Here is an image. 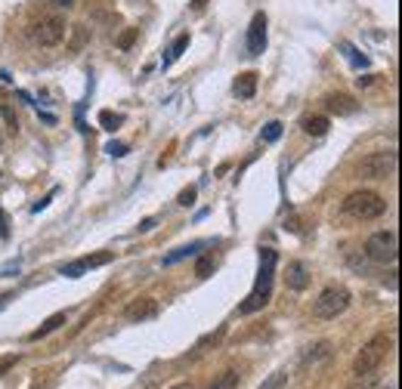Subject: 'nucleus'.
Listing matches in <instances>:
<instances>
[{"label":"nucleus","instance_id":"393cba45","mask_svg":"<svg viewBox=\"0 0 402 389\" xmlns=\"http://www.w3.org/2000/svg\"><path fill=\"white\" fill-rule=\"evenodd\" d=\"M211 272H213V257H199V263H195V275L208 278Z\"/></svg>","mask_w":402,"mask_h":389},{"label":"nucleus","instance_id":"412c9836","mask_svg":"<svg viewBox=\"0 0 402 389\" xmlns=\"http://www.w3.org/2000/svg\"><path fill=\"white\" fill-rule=\"evenodd\" d=\"M84 272H87V266H84V260H74V263H65L62 269H59V275H65V278H81Z\"/></svg>","mask_w":402,"mask_h":389},{"label":"nucleus","instance_id":"a878e982","mask_svg":"<svg viewBox=\"0 0 402 389\" xmlns=\"http://www.w3.org/2000/svg\"><path fill=\"white\" fill-rule=\"evenodd\" d=\"M285 383H288V374H285V371H276V374H269V380L260 389H281Z\"/></svg>","mask_w":402,"mask_h":389},{"label":"nucleus","instance_id":"aec40b11","mask_svg":"<svg viewBox=\"0 0 402 389\" xmlns=\"http://www.w3.org/2000/svg\"><path fill=\"white\" fill-rule=\"evenodd\" d=\"M0 117L6 121V130H10V133H19V117H16V112H13L10 103H0Z\"/></svg>","mask_w":402,"mask_h":389},{"label":"nucleus","instance_id":"a211bd4d","mask_svg":"<svg viewBox=\"0 0 402 389\" xmlns=\"http://www.w3.org/2000/svg\"><path fill=\"white\" fill-rule=\"evenodd\" d=\"M328 355H331V343H328V340H322V343L310 346V352L303 355V361H313V365H316L319 359H328Z\"/></svg>","mask_w":402,"mask_h":389},{"label":"nucleus","instance_id":"39448f33","mask_svg":"<svg viewBox=\"0 0 402 389\" xmlns=\"http://www.w3.org/2000/svg\"><path fill=\"white\" fill-rule=\"evenodd\" d=\"M365 257L374 260V263H396V257H399V238H396V232H374L369 241H365Z\"/></svg>","mask_w":402,"mask_h":389},{"label":"nucleus","instance_id":"4c0bfd02","mask_svg":"<svg viewBox=\"0 0 402 389\" xmlns=\"http://www.w3.org/2000/svg\"><path fill=\"white\" fill-rule=\"evenodd\" d=\"M0 142H4V139H0Z\"/></svg>","mask_w":402,"mask_h":389},{"label":"nucleus","instance_id":"473e14b6","mask_svg":"<svg viewBox=\"0 0 402 389\" xmlns=\"http://www.w3.org/2000/svg\"><path fill=\"white\" fill-rule=\"evenodd\" d=\"M53 6H59V10H74L78 6V0H50Z\"/></svg>","mask_w":402,"mask_h":389},{"label":"nucleus","instance_id":"2eb2a0df","mask_svg":"<svg viewBox=\"0 0 402 389\" xmlns=\"http://www.w3.org/2000/svg\"><path fill=\"white\" fill-rule=\"evenodd\" d=\"M186 47H189V35H179V37L174 40V47L167 50V56L161 59V69H170V65H174L177 59L183 56V50H186Z\"/></svg>","mask_w":402,"mask_h":389},{"label":"nucleus","instance_id":"bb28decb","mask_svg":"<svg viewBox=\"0 0 402 389\" xmlns=\"http://www.w3.org/2000/svg\"><path fill=\"white\" fill-rule=\"evenodd\" d=\"M108 260H112V253H93V257H84V266L96 269V266H106Z\"/></svg>","mask_w":402,"mask_h":389},{"label":"nucleus","instance_id":"c9c22d12","mask_svg":"<svg viewBox=\"0 0 402 389\" xmlns=\"http://www.w3.org/2000/svg\"><path fill=\"white\" fill-rule=\"evenodd\" d=\"M204 4H208V0H195L192 6H195V10H204Z\"/></svg>","mask_w":402,"mask_h":389},{"label":"nucleus","instance_id":"1a4fd4ad","mask_svg":"<svg viewBox=\"0 0 402 389\" xmlns=\"http://www.w3.org/2000/svg\"><path fill=\"white\" fill-rule=\"evenodd\" d=\"M124 318H127V321H133V325L158 318V300H155V297H140V300H133L130 306L124 309Z\"/></svg>","mask_w":402,"mask_h":389},{"label":"nucleus","instance_id":"6e6552de","mask_svg":"<svg viewBox=\"0 0 402 389\" xmlns=\"http://www.w3.org/2000/svg\"><path fill=\"white\" fill-rule=\"evenodd\" d=\"M263 50H267V16L254 13L251 25H247V53L260 56Z\"/></svg>","mask_w":402,"mask_h":389},{"label":"nucleus","instance_id":"20e7f679","mask_svg":"<svg viewBox=\"0 0 402 389\" xmlns=\"http://www.w3.org/2000/svg\"><path fill=\"white\" fill-rule=\"evenodd\" d=\"M347 309H350V291H347V287H340V284L325 287L319 297H316V303H313L316 318H322V321H331V318L344 315Z\"/></svg>","mask_w":402,"mask_h":389},{"label":"nucleus","instance_id":"2f4dec72","mask_svg":"<svg viewBox=\"0 0 402 389\" xmlns=\"http://www.w3.org/2000/svg\"><path fill=\"white\" fill-rule=\"evenodd\" d=\"M0 238H10V219H6L4 207H0Z\"/></svg>","mask_w":402,"mask_h":389},{"label":"nucleus","instance_id":"b1692460","mask_svg":"<svg viewBox=\"0 0 402 389\" xmlns=\"http://www.w3.org/2000/svg\"><path fill=\"white\" fill-rule=\"evenodd\" d=\"M260 137H263V142H276V139L281 137V124H279V121H269L267 127H263Z\"/></svg>","mask_w":402,"mask_h":389},{"label":"nucleus","instance_id":"423d86ee","mask_svg":"<svg viewBox=\"0 0 402 389\" xmlns=\"http://www.w3.org/2000/svg\"><path fill=\"white\" fill-rule=\"evenodd\" d=\"M28 35L38 47H59L68 35V25H65V19H59V16H44L40 22L31 25Z\"/></svg>","mask_w":402,"mask_h":389},{"label":"nucleus","instance_id":"6ab92c4d","mask_svg":"<svg viewBox=\"0 0 402 389\" xmlns=\"http://www.w3.org/2000/svg\"><path fill=\"white\" fill-rule=\"evenodd\" d=\"M211 389H238V374L235 371H223V374L211 383Z\"/></svg>","mask_w":402,"mask_h":389},{"label":"nucleus","instance_id":"7c9ffc66","mask_svg":"<svg viewBox=\"0 0 402 389\" xmlns=\"http://www.w3.org/2000/svg\"><path fill=\"white\" fill-rule=\"evenodd\" d=\"M16 359H19V355H4V359H0V377H4L6 371H10V368L16 365Z\"/></svg>","mask_w":402,"mask_h":389},{"label":"nucleus","instance_id":"9b49d317","mask_svg":"<svg viewBox=\"0 0 402 389\" xmlns=\"http://www.w3.org/2000/svg\"><path fill=\"white\" fill-rule=\"evenodd\" d=\"M325 105H328V112L331 115H353L356 112V103H353V96H344V93H337V96H328L325 99Z\"/></svg>","mask_w":402,"mask_h":389},{"label":"nucleus","instance_id":"f257e3e1","mask_svg":"<svg viewBox=\"0 0 402 389\" xmlns=\"http://www.w3.org/2000/svg\"><path fill=\"white\" fill-rule=\"evenodd\" d=\"M272 272H276V250L272 248H263L260 250V272H257V284L254 291L245 297V303L238 306L242 315H251V312L263 309L269 303V294H272Z\"/></svg>","mask_w":402,"mask_h":389},{"label":"nucleus","instance_id":"72a5a7b5","mask_svg":"<svg viewBox=\"0 0 402 389\" xmlns=\"http://www.w3.org/2000/svg\"><path fill=\"white\" fill-rule=\"evenodd\" d=\"M152 226H155V219H143V223H140V232H149Z\"/></svg>","mask_w":402,"mask_h":389},{"label":"nucleus","instance_id":"f03ea898","mask_svg":"<svg viewBox=\"0 0 402 389\" xmlns=\"http://www.w3.org/2000/svg\"><path fill=\"white\" fill-rule=\"evenodd\" d=\"M340 210H344L347 216L359 219V223H369V219H378L387 214V201H384L378 192L362 189V192H350L344 198V204H340Z\"/></svg>","mask_w":402,"mask_h":389},{"label":"nucleus","instance_id":"e433bc0d","mask_svg":"<svg viewBox=\"0 0 402 389\" xmlns=\"http://www.w3.org/2000/svg\"><path fill=\"white\" fill-rule=\"evenodd\" d=\"M170 389H192L189 383H177V386H170Z\"/></svg>","mask_w":402,"mask_h":389},{"label":"nucleus","instance_id":"7ed1b4c3","mask_svg":"<svg viewBox=\"0 0 402 389\" xmlns=\"http://www.w3.org/2000/svg\"><path fill=\"white\" fill-rule=\"evenodd\" d=\"M390 346H393V340H390L387 334H374L372 340L362 346V352L356 355V361H353V374H356V377H369V374H374V371L381 368V361L387 359Z\"/></svg>","mask_w":402,"mask_h":389},{"label":"nucleus","instance_id":"c756f323","mask_svg":"<svg viewBox=\"0 0 402 389\" xmlns=\"http://www.w3.org/2000/svg\"><path fill=\"white\" fill-rule=\"evenodd\" d=\"M106 151H108L112 158H124V155H127V146H124V142H108Z\"/></svg>","mask_w":402,"mask_h":389},{"label":"nucleus","instance_id":"f8f14e48","mask_svg":"<svg viewBox=\"0 0 402 389\" xmlns=\"http://www.w3.org/2000/svg\"><path fill=\"white\" fill-rule=\"evenodd\" d=\"M62 325H65V312H56V315H50V318L44 321V325H40V327H38V331H31V334H28V340H31V343H38V340H44V337H47V334H53V331H56V327H62Z\"/></svg>","mask_w":402,"mask_h":389},{"label":"nucleus","instance_id":"f3484780","mask_svg":"<svg viewBox=\"0 0 402 389\" xmlns=\"http://www.w3.org/2000/svg\"><path fill=\"white\" fill-rule=\"evenodd\" d=\"M121 124H124V117H121V115L108 112V108H106V112H99V127H102V130L115 133V130H118V127H121Z\"/></svg>","mask_w":402,"mask_h":389},{"label":"nucleus","instance_id":"0eeeda50","mask_svg":"<svg viewBox=\"0 0 402 389\" xmlns=\"http://www.w3.org/2000/svg\"><path fill=\"white\" fill-rule=\"evenodd\" d=\"M396 173V151H374V155L362 158L359 164V176L365 180H387V176Z\"/></svg>","mask_w":402,"mask_h":389},{"label":"nucleus","instance_id":"9d476101","mask_svg":"<svg viewBox=\"0 0 402 389\" xmlns=\"http://www.w3.org/2000/svg\"><path fill=\"white\" fill-rule=\"evenodd\" d=\"M257 93V71H245L235 78V96L238 99H251Z\"/></svg>","mask_w":402,"mask_h":389},{"label":"nucleus","instance_id":"cd10ccee","mask_svg":"<svg viewBox=\"0 0 402 389\" xmlns=\"http://www.w3.org/2000/svg\"><path fill=\"white\" fill-rule=\"evenodd\" d=\"M74 40H72V53H78V50L84 47V40H87V28H84V25H74Z\"/></svg>","mask_w":402,"mask_h":389},{"label":"nucleus","instance_id":"5701e85b","mask_svg":"<svg viewBox=\"0 0 402 389\" xmlns=\"http://www.w3.org/2000/svg\"><path fill=\"white\" fill-rule=\"evenodd\" d=\"M136 37H140V28H127V31H121V37H118L115 44H118V50H130Z\"/></svg>","mask_w":402,"mask_h":389},{"label":"nucleus","instance_id":"ddd939ff","mask_svg":"<svg viewBox=\"0 0 402 389\" xmlns=\"http://www.w3.org/2000/svg\"><path fill=\"white\" fill-rule=\"evenodd\" d=\"M285 278H288V287H291V291H303V287L310 284V275H306V266H303V263H291Z\"/></svg>","mask_w":402,"mask_h":389},{"label":"nucleus","instance_id":"c85d7f7f","mask_svg":"<svg viewBox=\"0 0 402 389\" xmlns=\"http://www.w3.org/2000/svg\"><path fill=\"white\" fill-rule=\"evenodd\" d=\"M195 201V185H189V189H183L179 192V198H177V204H183V207H189Z\"/></svg>","mask_w":402,"mask_h":389},{"label":"nucleus","instance_id":"4be33fe9","mask_svg":"<svg viewBox=\"0 0 402 389\" xmlns=\"http://www.w3.org/2000/svg\"><path fill=\"white\" fill-rule=\"evenodd\" d=\"M344 53H347V59L356 65V69H365V65H369V59H365L362 53H359V50H356L353 44H344Z\"/></svg>","mask_w":402,"mask_h":389},{"label":"nucleus","instance_id":"4468645a","mask_svg":"<svg viewBox=\"0 0 402 389\" xmlns=\"http://www.w3.org/2000/svg\"><path fill=\"white\" fill-rule=\"evenodd\" d=\"M328 127H331V121L325 115L303 117V133H306V137H325V133H328Z\"/></svg>","mask_w":402,"mask_h":389},{"label":"nucleus","instance_id":"f704fd0d","mask_svg":"<svg viewBox=\"0 0 402 389\" xmlns=\"http://www.w3.org/2000/svg\"><path fill=\"white\" fill-rule=\"evenodd\" d=\"M10 300H13V294H10V291H6V294H0V309H4Z\"/></svg>","mask_w":402,"mask_h":389},{"label":"nucleus","instance_id":"dca6fc26","mask_svg":"<svg viewBox=\"0 0 402 389\" xmlns=\"http://www.w3.org/2000/svg\"><path fill=\"white\" fill-rule=\"evenodd\" d=\"M201 248H204L201 241H192V244H186V248H177L174 253H167V257H164V266H174V263H179V260H186V257H195Z\"/></svg>","mask_w":402,"mask_h":389}]
</instances>
